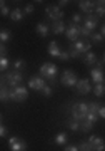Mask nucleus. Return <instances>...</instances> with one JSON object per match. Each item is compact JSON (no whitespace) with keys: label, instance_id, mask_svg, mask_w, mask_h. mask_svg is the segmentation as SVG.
I'll return each mask as SVG.
<instances>
[{"label":"nucleus","instance_id":"obj_29","mask_svg":"<svg viewBox=\"0 0 105 151\" xmlns=\"http://www.w3.org/2000/svg\"><path fill=\"white\" fill-rule=\"evenodd\" d=\"M67 126H68V129L75 131V133H77V131H80V121H75V119H72V118L67 121Z\"/></svg>","mask_w":105,"mask_h":151},{"label":"nucleus","instance_id":"obj_8","mask_svg":"<svg viewBox=\"0 0 105 151\" xmlns=\"http://www.w3.org/2000/svg\"><path fill=\"white\" fill-rule=\"evenodd\" d=\"M45 15H47L48 20H62L63 17H65V12L62 10V9H58L57 5H53V7H47L45 9Z\"/></svg>","mask_w":105,"mask_h":151},{"label":"nucleus","instance_id":"obj_15","mask_svg":"<svg viewBox=\"0 0 105 151\" xmlns=\"http://www.w3.org/2000/svg\"><path fill=\"white\" fill-rule=\"evenodd\" d=\"M65 29H67V24L63 20H55L50 25V32L55 34V35H60V34H65Z\"/></svg>","mask_w":105,"mask_h":151},{"label":"nucleus","instance_id":"obj_44","mask_svg":"<svg viewBox=\"0 0 105 151\" xmlns=\"http://www.w3.org/2000/svg\"><path fill=\"white\" fill-rule=\"evenodd\" d=\"M68 5V2H67V0H62V2H58V9H62V10H63V7H67Z\"/></svg>","mask_w":105,"mask_h":151},{"label":"nucleus","instance_id":"obj_22","mask_svg":"<svg viewBox=\"0 0 105 151\" xmlns=\"http://www.w3.org/2000/svg\"><path fill=\"white\" fill-rule=\"evenodd\" d=\"M12 69H13V70H18V72H23V70L27 69V62H25L23 59H17V60H13Z\"/></svg>","mask_w":105,"mask_h":151},{"label":"nucleus","instance_id":"obj_12","mask_svg":"<svg viewBox=\"0 0 105 151\" xmlns=\"http://www.w3.org/2000/svg\"><path fill=\"white\" fill-rule=\"evenodd\" d=\"M87 143L90 145L92 151H104V148H105V143L100 136H90L89 139H87Z\"/></svg>","mask_w":105,"mask_h":151},{"label":"nucleus","instance_id":"obj_34","mask_svg":"<svg viewBox=\"0 0 105 151\" xmlns=\"http://www.w3.org/2000/svg\"><path fill=\"white\" fill-rule=\"evenodd\" d=\"M100 104H97L95 101H92V103H87V108H89V113H97V109H99Z\"/></svg>","mask_w":105,"mask_h":151},{"label":"nucleus","instance_id":"obj_32","mask_svg":"<svg viewBox=\"0 0 105 151\" xmlns=\"http://www.w3.org/2000/svg\"><path fill=\"white\" fill-rule=\"evenodd\" d=\"M77 148H79V151H92V148H90V145L87 143V141L79 143V145H77Z\"/></svg>","mask_w":105,"mask_h":151},{"label":"nucleus","instance_id":"obj_47","mask_svg":"<svg viewBox=\"0 0 105 151\" xmlns=\"http://www.w3.org/2000/svg\"><path fill=\"white\" fill-rule=\"evenodd\" d=\"M0 86H2V82H0Z\"/></svg>","mask_w":105,"mask_h":151},{"label":"nucleus","instance_id":"obj_24","mask_svg":"<svg viewBox=\"0 0 105 151\" xmlns=\"http://www.w3.org/2000/svg\"><path fill=\"white\" fill-rule=\"evenodd\" d=\"M10 37H12V34H10V30H9V29H0V42H2V44L9 42V40H10Z\"/></svg>","mask_w":105,"mask_h":151},{"label":"nucleus","instance_id":"obj_30","mask_svg":"<svg viewBox=\"0 0 105 151\" xmlns=\"http://www.w3.org/2000/svg\"><path fill=\"white\" fill-rule=\"evenodd\" d=\"M9 65H10L9 59H7V57H2V55H0V72H5V70L9 69Z\"/></svg>","mask_w":105,"mask_h":151},{"label":"nucleus","instance_id":"obj_46","mask_svg":"<svg viewBox=\"0 0 105 151\" xmlns=\"http://www.w3.org/2000/svg\"><path fill=\"white\" fill-rule=\"evenodd\" d=\"M2 119H4V118H2V114H0V126H2Z\"/></svg>","mask_w":105,"mask_h":151},{"label":"nucleus","instance_id":"obj_31","mask_svg":"<svg viewBox=\"0 0 105 151\" xmlns=\"http://www.w3.org/2000/svg\"><path fill=\"white\" fill-rule=\"evenodd\" d=\"M42 94L45 97H50L53 94V87L50 86V84H45V86H43V89H42Z\"/></svg>","mask_w":105,"mask_h":151},{"label":"nucleus","instance_id":"obj_5","mask_svg":"<svg viewBox=\"0 0 105 151\" xmlns=\"http://www.w3.org/2000/svg\"><path fill=\"white\" fill-rule=\"evenodd\" d=\"M87 113H89L87 103H74L72 104V109H70L72 119H75V121H84Z\"/></svg>","mask_w":105,"mask_h":151},{"label":"nucleus","instance_id":"obj_10","mask_svg":"<svg viewBox=\"0 0 105 151\" xmlns=\"http://www.w3.org/2000/svg\"><path fill=\"white\" fill-rule=\"evenodd\" d=\"M75 91H77V94L87 96L92 91V82H90V79H79L77 84H75Z\"/></svg>","mask_w":105,"mask_h":151},{"label":"nucleus","instance_id":"obj_17","mask_svg":"<svg viewBox=\"0 0 105 151\" xmlns=\"http://www.w3.org/2000/svg\"><path fill=\"white\" fill-rule=\"evenodd\" d=\"M97 59H99V57H97L95 52H92V50H89V52L84 54V62H85V65H89V67L97 64Z\"/></svg>","mask_w":105,"mask_h":151},{"label":"nucleus","instance_id":"obj_3","mask_svg":"<svg viewBox=\"0 0 105 151\" xmlns=\"http://www.w3.org/2000/svg\"><path fill=\"white\" fill-rule=\"evenodd\" d=\"M38 72H40V77H42L43 81H47L48 84H53L55 79H57L58 67L53 64V62H43V64L40 65Z\"/></svg>","mask_w":105,"mask_h":151},{"label":"nucleus","instance_id":"obj_23","mask_svg":"<svg viewBox=\"0 0 105 151\" xmlns=\"http://www.w3.org/2000/svg\"><path fill=\"white\" fill-rule=\"evenodd\" d=\"M7 101H10L9 99V87L7 86H0V103H7Z\"/></svg>","mask_w":105,"mask_h":151},{"label":"nucleus","instance_id":"obj_26","mask_svg":"<svg viewBox=\"0 0 105 151\" xmlns=\"http://www.w3.org/2000/svg\"><path fill=\"white\" fill-rule=\"evenodd\" d=\"M92 128H94V124L90 123V121H87V119L80 121V131H82V133H90Z\"/></svg>","mask_w":105,"mask_h":151},{"label":"nucleus","instance_id":"obj_28","mask_svg":"<svg viewBox=\"0 0 105 151\" xmlns=\"http://www.w3.org/2000/svg\"><path fill=\"white\" fill-rule=\"evenodd\" d=\"M92 92H94L97 97H102L104 96V92H105V86L104 84H95V86L92 87Z\"/></svg>","mask_w":105,"mask_h":151},{"label":"nucleus","instance_id":"obj_6","mask_svg":"<svg viewBox=\"0 0 105 151\" xmlns=\"http://www.w3.org/2000/svg\"><path fill=\"white\" fill-rule=\"evenodd\" d=\"M77 81H79V77H77V74H75V70L65 69V70L62 72V77H60L62 86H65V87H75Z\"/></svg>","mask_w":105,"mask_h":151},{"label":"nucleus","instance_id":"obj_14","mask_svg":"<svg viewBox=\"0 0 105 151\" xmlns=\"http://www.w3.org/2000/svg\"><path fill=\"white\" fill-rule=\"evenodd\" d=\"M104 70L102 69H97V67H94V69L90 70V82H94V84H104Z\"/></svg>","mask_w":105,"mask_h":151},{"label":"nucleus","instance_id":"obj_33","mask_svg":"<svg viewBox=\"0 0 105 151\" xmlns=\"http://www.w3.org/2000/svg\"><path fill=\"white\" fill-rule=\"evenodd\" d=\"M85 119H87V121H90L92 124H95V123H97V119H99V116H97V113H87Z\"/></svg>","mask_w":105,"mask_h":151},{"label":"nucleus","instance_id":"obj_18","mask_svg":"<svg viewBox=\"0 0 105 151\" xmlns=\"http://www.w3.org/2000/svg\"><path fill=\"white\" fill-rule=\"evenodd\" d=\"M35 30H37V35L38 37H47L48 34H50V27H48L47 24H43V22H40V24H37V27H35Z\"/></svg>","mask_w":105,"mask_h":151},{"label":"nucleus","instance_id":"obj_20","mask_svg":"<svg viewBox=\"0 0 105 151\" xmlns=\"http://www.w3.org/2000/svg\"><path fill=\"white\" fill-rule=\"evenodd\" d=\"M60 47H58V42H55V40H52V42L48 44V54L52 55V57H58L60 55Z\"/></svg>","mask_w":105,"mask_h":151},{"label":"nucleus","instance_id":"obj_11","mask_svg":"<svg viewBox=\"0 0 105 151\" xmlns=\"http://www.w3.org/2000/svg\"><path fill=\"white\" fill-rule=\"evenodd\" d=\"M97 25H99V17L95 15V14H89V15L85 17L82 27H84L87 32H94L95 29H97Z\"/></svg>","mask_w":105,"mask_h":151},{"label":"nucleus","instance_id":"obj_4","mask_svg":"<svg viewBox=\"0 0 105 151\" xmlns=\"http://www.w3.org/2000/svg\"><path fill=\"white\" fill-rule=\"evenodd\" d=\"M28 97V89L25 86H15V87H9V99L15 101V103H23Z\"/></svg>","mask_w":105,"mask_h":151},{"label":"nucleus","instance_id":"obj_42","mask_svg":"<svg viewBox=\"0 0 105 151\" xmlns=\"http://www.w3.org/2000/svg\"><path fill=\"white\" fill-rule=\"evenodd\" d=\"M63 151H79V148H77V145H68L63 148Z\"/></svg>","mask_w":105,"mask_h":151},{"label":"nucleus","instance_id":"obj_27","mask_svg":"<svg viewBox=\"0 0 105 151\" xmlns=\"http://www.w3.org/2000/svg\"><path fill=\"white\" fill-rule=\"evenodd\" d=\"M95 15L99 17H104V14H105V7H104V2H95Z\"/></svg>","mask_w":105,"mask_h":151},{"label":"nucleus","instance_id":"obj_25","mask_svg":"<svg viewBox=\"0 0 105 151\" xmlns=\"http://www.w3.org/2000/svg\"><path fill=\"white\" fill-rule=\"evenodd\" d=\"M89 40L92 44H102V42H104V35L99 34V32H92V34H90V37H89Z\"/></svg>","mask_w":105,"mask_h":151},{"label":"nucleus","instance_id":"obj_37","mask_svg":"<svg viewBox=\"0 0 105 151\" xmlns=\"http://www.w3.org/2000/svg\"><path fill=\"white\" fill-rule=\"evenodd\" d=\"M58 59L65 62V60H68V59H70V55H68V52H67V50H62V52H60V55H58Z\"/></svg>","mask_w":105,"mask_h":151},{"label":"nucleus","instance_id":"obj_38","mask_svg":"<svg viewBox=\"0 0 105 151\" xmlns=\"http://www.w3.org/2000/svg\"><path fill=\"white\" fill-rule=\"evenodd\" d=\"M0 14H2V15H4V17H9V15H10V9H9V7H2V9H0Z\"/></svg>","mask_w":105,"mask_h":151},{"label":"nucleus","instance_id":"obj_39","mask_svg":"<svg viewBox=\"0 0 105 151\" xmlns=\"http://www.w3.org/2000/svg\"><path fill=\"white\" fill-rule=\"evenodd\" d=\"M104 64H105V59L104 57H99V59H97V69L104 70Z\"/></svg>","mask_w":105,"mask_h":151},{"label":"nucleus","instance_id":"obj_16","mask_svg":"<svg viewBox=\"0 0 105 151\" xmlns=\"http://www.w3.org/2000/svg\"><path fill=\"white\" fill-rule=\"evenodd\" d=\"M79 9L82 12H85L87 15H89V14H94L95 2H90V0H82V2H79Z\"/></svg>","mask_w":105,"mask_h":151},{"label":"nucleus","instance_id":"obj_2","mask_svg":"<svg viewBox=\"0 0 105 151\" xmlns=\"http://www.w3.org/2000/svg\"><path fill=\"white\" fill-rule=\"evenodd\" d=\"M22 81H23V72H18V70H7L5 74L0 76V82H4V86L7 87H15L20 86Z\"/></svg>","mask_w":105,"mask_h":151},{"label":"nucleus","instance_id":"obj_40","mask_svg":"<svg viewBox=\"0 0 105 151\" xmlns=\"http://www.w3.org/2000/svg\"><path fill=\"white\" fill-rule=\"evenodd\" d=\"M97 116H99V118H105V108L104 106H99V109H97Z\"/></svg>","mask_w":105,"mask_h":151},{"label":"nucleus","instance_id":"obj_7","mask_svg":"<svg viewBox=\"0 0 105 151\" xmlns=\"http://www.w3.org/2000/svg\"><path fill=\"white\" fill-rule=\"evenodd\" d=\"M80 27H82V24L77 25V24H68L67 29H65V37L70 40V42H75V40H79L80 39Z\"/></svg>","mask_w":105,"mask_h":151},{"label":"nucleus","instance_id":"obj_45","mask_svg":"<svg viewBox=\"0 0 105 151\" xmlns=\"http://www.w3.org/2000/svg\"><path fill=\"white\" fill-rule=\"evenodd\" d=\"M5 5H7L5 2H4V0H0V9H2V7H5Z\"/></svg>","mask_w":105,"mask_h":151},{"label":"nucleus","instance_id":"obj_43","mask_svg":"<svg viewBox=\"0 0 105 151\" xmlns=\"http://www.w3.org/2000/svg\"><path fill=\"white\" fill-rule=\"evenodd\" d=\"M7 133H9V131H7V128L4 126V124H2V126H0V138H4V136H7Z\"/></svg>","mask_w":105,"mask_h":151},{"label":"nucleus","instance_id":"obj_41","mask_svg":"<svg viewBox=\"0 0 105 151\" xmlns=\"http://www.w3.org/2000/svg\"><path fill=\"white\" fill-rule=\"evenodd\" d=\"M0 55H2V57L7 55V47H5V44H2V42H0Z\"/></svg>","mask_w":105,"mask_h":151},{"label":"nucleus","instance_id":"obj_9","mask_svg":"<svg viewBox=\"0 0 105 151\" xmlns=\"http://www.w3.org/2000/svg\"><path fill=\"white\" fill-rule=\"evenodd\" d=\"M9 146H10V151H27V148H28L27 141H23L22 138H17V136L9 138Z\"/></svg>","mask_w":105,"mask_h":151},{"label":"nucleus","instance_id":"obj_36","mask_svg":"<svg viewBox=\"0 0 105 151\" xmlns=\"http://www.w3.org/2000/svg\"><path fill=\"white\" fill-rule=\"evenodd\" d=\"M22 10H23V15H30L32 12H33V5L28 4V5H25V9H22Z\"/></svg>","mask_w":105,"mask_h":151},{"label":"nucleus","instance_id":"obj_1","mask_svg":"<svg viewBox=\"0 0 105 151\" xmlns=\"http://www.w3.org/2000/svg\"><path fill=\"white\" fill-rule=\"evenodd\" d=\"M89 50H92V42H90L89 39H79V40H75V42L70 44V47H68L67 52L70 55V59H77V57L84 55Z\"/></svg>","mask_w":105,"mask_h":151},{"label":"nucleus","instance_id":"obj_13","mask_svg":"<svg viewBox=\"0 0 105 151\" xmlns=\"http://www.w3.org/2000/svg\"><path fill=\"white\" fill-rule=\"evenodd\" d=\"M45 84H47V82L43 81L40 76H33V77H30V79H28V87H30V89H33V91H42Z\"/></svg>","mask_w":105,"mask_h":151},{"label":"nucleus","instance_id":"obj_35","mask_svg":"<svg viewBox=\"0 0 105 151\" xmlns=\"http://www.w3.org/2000/svg\"><path fill=\"white\" fill-rule=\"evenodd\" d=\"M80 22H82V15H80V14H74V15H72V24L80 25Z\"/></svg>","mask_w":105,"mask_h":151},{"label":"nucleus","instance_id":"obj_21","mask_svg":"<svg viewBox=\"0 0 105 151\" xmlns=\"http://www.w3.org/2000/svg\"><path fill=\"white\" fill-rule=\"evenodd\" d=\"M67 141H68V136L65 131H60V133H57L55 134V138H53V143L55 145H67Z\"/></svg>","mask_w":105,"mask_h":151},{"label":"nucleus","instance_id":"obj_19","mask_svg":"<svg viewBox=\"0 0 105 151\" xmlns=\"http://www.w3.org/2000/svg\"><path fill=\"white\" fill-rule=\"evenodd\" d=\"M13 22H20L23 19V10H22L20 7H15L13 10H10V15H9Z\"/></svg>","mask_w":105,"mask_h":151}]
</instances>
